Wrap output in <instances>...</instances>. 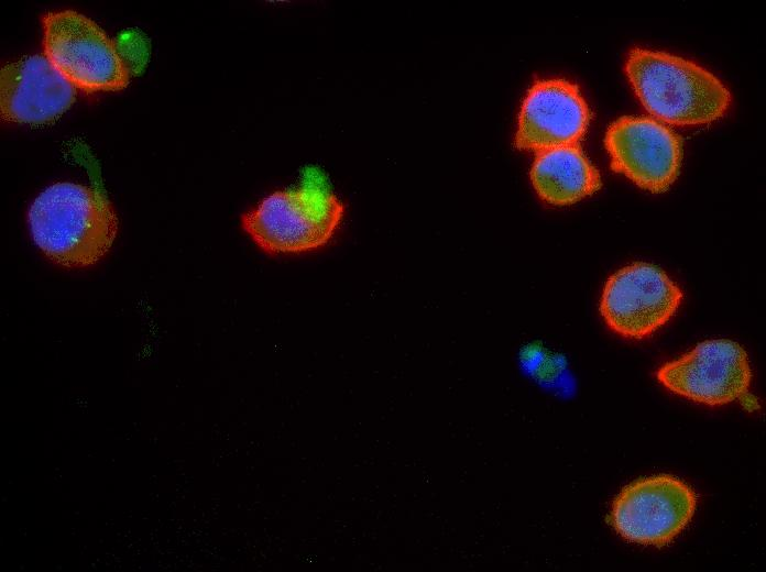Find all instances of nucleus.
<instances>
[{"label": "nucleus", "mask_w": 766, "mask_h": 572, "mask_svg": "<svg viewBox=\"0 0 766 572\" xmlns=\"http://www.w3.org/2000/svg\"><path fill=\"white\" fill-rule=\"evenodd\" d=\"M34 243L67 268L87 267L111 249L118 217L101 187L62 182L45 188L28 211Z\"/></svg>", "instance_id": "obj_1"}, {"label": "nucleus", "mask_w": 766, "mask_h": 572, "mask_svg": "<svg viewBox=\"0 0 766 572\" xmlns=\"http://www.w3.org/2000/svg\"><path fill=\"white\" fill-rule=\"evenodd\" d=\"M346 205L325 174L307 167L298 186L277 189L241 215L243 231L271 256L300 255L326 248L340 229Z\"/></svg>", "instance_id": "obj_2"}, {"label": "nucleus", "mask_w": 766, "mask_h": 572, "mask_svg": "<svg viewBox=\"0 0 766 572\" xmlns=\"http://www.w3.org/2000/svg\"><path fill=\"white\" fill-rule=\"evenodd\" d=\"M624 70L644 108L670 124L714 121L731 103L730 91L712 73L666 52L634 47Z\"/></svg>", "instance_id": "obj_3"}, {"label": "nucleus", "mask_w": 766, "mask_h": 572, "mask_svg": "<svg viewBox=\"0 0 766 572\" xmlns=\"http://www.w3.org/2000/svg\"><path fill=\"white\" fill-rule=\"evenodd\" d=\"M43 51L54 67L86 92L117 91L129 70L114 42L91 19L73 10L42 15Z\"/></svg>", "instance_id": "obj_4"}, {"label": "nucleus", "mask_w": 766, "mask_h": 572, "mask_svg": "<svg viewBox=\"0 0 766 572\" xmlns=\"http://www.w3.org/2000/svg\"><path fill=\"white\" fill-rule=\"evenodd\" d=\"M696 492L682 480L657 474L636 480L614 498L610 522L625 540L664 547L691 521Z\"/></svg>", "instance_id": "obj_5"}, {"label": "nucleus", "mask_w": 766, "mask_h": 572, "mask_svg": "<svg viewBox=\"0 0 766 572\" xmlns=\"http://www.w3.org/2000/svg\"><path fill=\"white\" fill-rule=\"evenodd\" d=\"M680 287L658 266L636 262L612 274L604 284L600 312L606 326L626 339L655 333L676 314Z\"/></svg>", "instance_id": "obj_6"}, {"label": "nucleus", "mask_w": 766, "mask_h": 572, "mask_svg": "<svg viewBox=\"0 0 766 572\" xmlns=\"http://www.w3.org/2000/svg\"><path fill=\"white\" fill-rule=\"evenodd\" d=\"M674 394L707 406H721L747 394L752 371L747 353L729 339L705 340L656 372Z\"/></svg>", "instance_id": "obj_7"}, {"label": "nucleus", "mask_w": 766, "mask_h": 572, "mask_svg": "<svg viewBox=\"0 0 766 572\" xmlns=\"http://www.w3.org/2000/svg\"><path fill=\"white\" fill-rule=\"evenodd\" d=\"M604 145L612 169L648 191H666L679 174L682 140L654 119H617L608 128Z\"/></svg>", "instance_id": "obj_8"}, {"label": "nucleus", "mask_w": 766, "mask_h": 572, "mask_svg": "<svg viewBox=\"0 0 766 572\" xmlns=\"http://www.w3.org/2000/svg\"><path fill=\"white\" fill-rule=\"evenodd\" d=\"M590 119V109L576 84L562 78L536 80L523 100L514 144L536 152L576 145Z\"/></svg>", "instance_id": "obj_9"}, {"label": "nucleus", "mask_w": 766, "mask_h": 572, "mask_svg": "<svg viewBox=\"0 0 766 572\" xmlns=\"http://www.w3.org/2000/svg\"><path fill=\"white\" fill-rule=\"evenodd\" d=\"M76 95V87L45 55L24 56L1 68L0 109L6 121L51 123L69 109Z\"/></svg>", "instance_id": "obj_10"}, {"label": "nucleus", "mask_w": 766, "mask_h": 572, "mask_svg": "<svg viewBox=\"0 0 766 572\" xmlns=\"http://www.w3.org/2000/svg\"><path fill=\"white\" fill-rule=\"evenodd\" d=\"M530 182L537 195L555 206L572 205L601 188V177L579 145L538 152Z\"/></svg>", "instance_id": "obj_11"}]
</instances>
